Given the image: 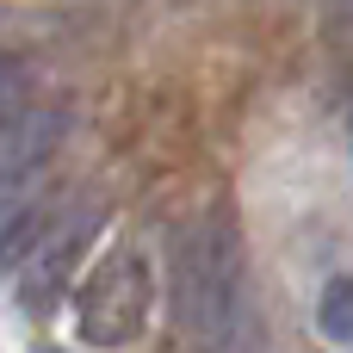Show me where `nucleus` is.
Returning <instances> with one entry per match:
<instances>
[{
	"label": "nucleus",
	"mask_w": 353,
	"mask_h": 353,
	"mask_svg": "<svg viewBox=\"0 0 353 353\" xmlns=\"http://www.w3.org/2000/svg\"><path fill=\"white\" fill-rule=\"evenodd\" d=\"M168 285H174V323L186 341L217 353L236 335L242 316V236L223 211L192 217L168 248Z\"/></svg>",
	"instance_id": "f257e3e1"
},
{
	"label": "nucleus",
	"mask_w": 353,
	"mask_h": 353,
	"mask_svg": "<svg viewBox=\"0 0 353 353\" xmlns=\"http://www.w3.org/2000/svg\"><path fill=\"white\" fill-rule=\"evenodd\" d=\"M105 223V199H68V205H43L25 230V242L12 248V279H19V304L25 310H43L68 279H74V261L87 254V242L99 236Z\"/></svg>",
	"instance_id": "f03ea898"
},
{
	"label": "nucleus",
	"mask_w": 353,
	"mask_h": 353,
	"mask_svg": "<svg viewBox=\"0 0 353 353\" xmlns=\"http://www.w3.org/2000/svg\"><path fill=\"white\" fill-rule=\"evenodd\" d=\"M149 323V267L137 248H112L81 285V341L124 347Z\"/></svg>",
	"instance_id": "7ed1b4c3"
},
{
	"label": "nucleus",
	"mask_w": 353,
	"mask_h": 353,
	"mask_svg": "<svg viewBox=\"0 0 353 353\" xmlns=\"http://www.w3.org/2000/svg\"><path fill=\"white\" fill-rule=\"evenodd\" d=\"M62 130H68V112L62 105H12L0 118V236L31 211L25 192L43 180L50 155L62 149Z\"/></svg>",
	"instance_id": "20e7f679"
},
{
	"label": "nucleus",
	"mask_w": 353,
	"mask_h": 353,
	"mask_svg": "<svg viewBox=\"0 0 353 353\" xmlns=\"http://www.w3.org/2000/svg\"><path fill=\"white\" fill-rule=\"evenodd\" d=\"M323 335H335V341H353V279H329L323 285Z\"/></svg>",
	"instance_id": "39448f33"
},
{
	"label": "nucleus",
	"mask_w": 353,
	"mask_h": 353,
	"mask_svg": "<svg viewBox=\"0 0 353 353\" xmlns=\"http://www.w3.org/2000/svg\"><path fill=\"white\" fill-rule=\"evenodd\" d=\"M19 99H25V87H19V68H12V62H0V118H6Z\"/></svg>",
	"instance_id": "423d86ee"
},
{
	"label": "nucleus",
	"mask_w": 353,
	"mask_h": 353,
	"mask_svg": "<svg viewBox=\"0 0 353 353\" xmlns=\"http://www.w3.org/2000/svg\"><path fill=\"white\" fill-rule=\"evenodd\" d=\"M347 137H353V99H347Z\"/></svg>",
	"instance_id": "0eeeda50"
},
{
	"label": "nucleus",
	"mask_w": 353,
	"mask_h": 353,
	"mask_svg": "<svg viewBox=\"0 0 353 353\" xmlns=\"http://www.w3.org/2000/svg\"><path fill=\"white\" fill-rule=\"evenodd\" d=\"M37 353H56V347H37Z\"/></svg>",
	"instance_id": "6e6552de"
}]
</instances>
